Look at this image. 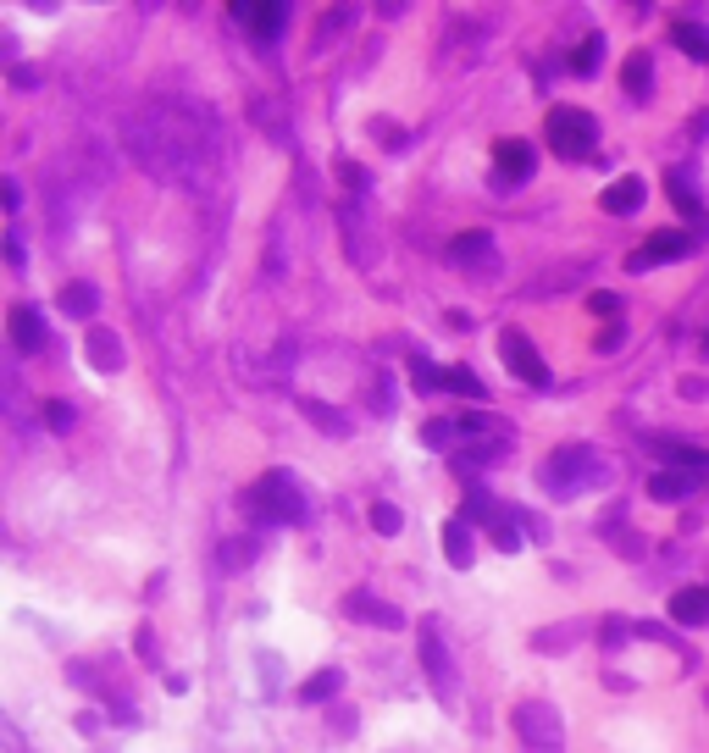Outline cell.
<instances>
[{"instance_id": "25", "label": "cell", "mask_w": 709, "mask_h": 753, "mask_svg": "<svg viewBox=\"0 0 709 753\" xmlns=\"http://www.w3.org/2000/svg\"><path fill=\"white\" fill-rule=\"evenodd\" d=\"M421 443H427V449H444V443H455V421H427Z\"/></svg>"}, {"instance_id": "10", "label": "cell", "mask_w": 709, "mask_h": 753, "mask_svg": "<svg viewBox=\"0 0 709 753\" xmlns=\"http://www.w3.org/2000/svg\"><path fill=\"white\" fill-rule=\"evenodd\" d=\"M671 621L704 626V621H709V587H682V593L671 598Z\"/></svg>"}, {"instance_id": "2", "label": "cell", "mask_w": 709, "mask_h": 753, "mask_svg": "<svg viewBox=\"0 0 709 753\" xmlns=\"http://www.w3.org/2000/svg\"><path fill=\"white\" fill-rule=\"evenodd\" d=\"M255 499H261V510L272 515V521H300V515H305V493L294 488L289 471H266V482H261Z\"/></svg>"}, {"instance_id": "23", "label": "cell", "mask_w": 709, "mask_h": 753, "mask_svg": "<svg viewBox=\"0 0 709 753\" xmlns=\"http://www.w3.org/2000/svg\"><path fill=\"white\" fill-rule=\"evenodd\" d=\"M372 526H377V532H383V538H394L399 526H405V515H399L394 504H372Z\"/></svg>"}, {"instance_id": "1", "label": "cell", "mask_w": 709, "mask_h": 753, "mask_svg": "<svg viewBox=\"0 0 709 753\" xmlns=\"http://www.w3.org/2000/svg\"><path fill=\"white\" fill-rule=\"evenodd\" d=\"M549 150L554 156H565V161H582L599 144V122H593V111H577V106H560V111H549Z\"/></svg>"}, {"instance_id": "18", "label": "cell", "mask_w": 709, "mask_h": 753, "mask_svg": "<svg viewBox=\"0 0 709 753\" xmlns=\"http://www.w3.org/2000/svg\"><path fill=\"white\" fill-rule=\"evenodd\" d=\"M482 250H493V239H488V233H460V239L449 244V261H455V266H471Z\"/></svg>"}, {"instance_id": "4", "label": "cell", "mask_w": 709, "mask_h": 753, "mask_svg": "<svg viewBox=\"0 0 709 753\" xmlns=\"http://www.w3.org/2000/svg\"><path fill=\"white\" fill-rule=\"evenodd\" d=\"M516 726H521V737H527V748L538 742L543 753H560V715H554L549 704H521Z\"/></svg>"}, {"instance_id": "24", "label": "cell", "mask_w": 709, "mask_h": 753, "mask_svg": "<svg viewBox=\"0 0 709 753\" xmlns=\"http://www.w3.org/2000/svg\"><path fill=\"white\" fill-rule=\"evenodd\" d=\"M466 521L493 526V521H499V504H493V499H482V493H471V499H466Z\"/></svg>"}, {"instance_id": "5", "label": "cell", "mask_w": 709, "mask_h": 753, "mask_svg": "<svg viewBox=\"0 0 709 753\" xmlns=\"http://www.w3.org/2000/svg\"><path fill=\"white\" fill-rule=\"evenodd\" d=\"M687 233L682 228H660V233H649V239H643V250L632 255V272H649V266H660V261H682L687 255Z\"/></svg>"}, {"instance_id": "13", "label": "cell", "mask_w": 709, "mask_h": 753, "mask_svg": "<svg viewBox=\"0 0 709 753\" xmlns=\"http://www.w3.org/2000/svg\"><path fill=\"white\" fill-rule=\"evenodd\" d=\"M84 355L95 360V366L117 371V366H122V344H117V333H106V327H95V333L84 338Z\"/></svg>"}, {"instance_id": "19", "label": "cell", "mask_w": 709, "mask_h": 753, "mask_svg": "<svg viewBox=\"0 0 709 753\" xmlns=\"http://www.w3.org/2000/svg\"><path fill=\"white\" fill-rule=\"evenodd\" d=\"M671 39H676V45L687 50V56L709 61V34H704V28H698V23H676V28H671Z\"/></svg>"}, {"instance_id": "26", "label": "cell", "mask_w": 709, "mask_h": 753, "mask_svg": "<svg viewBox=\"0 0 709 753\" xmlns=\"http://www.w3.org/2000/svg\"><path fill=\"white\" fill-rule=\"evenodd\" d=\"M599 34H593V39H582V50H577V56H571V67H577V72H593V67H599Z\"/></svg>"}, {"instance_id": "6", "label": "cell", "mask_w": 709, "mask_h": 753, "mask_svg": "<svg viewBox=\"0 0 709 753\" xmlns=\"http://www.w3.org/2000/svg\"><path fill=\"white\" fill-rule=\"evenodd\" d=\"M493 167H499V178L505 183L532 178V144L527 139H499L493 144Z\"/></svg>"}, {"instance_id": "12", "label": "cell", "mask_w": 709, "mask_h": 753, "mask_svg": "<svg viewBox=\"0 0 709 753\" xmlns=\"http://www.w3.org/2000/svg\"><path fill=\"white\" fill-rule=\"evenodd\" d=\"M698 488V471H660V477L649 482V493L660 504H676V499H687V493Z\"/></svg>"}, {"instance_id": "11", "label": "cell", "mask_w": 709, "mask_h": 753, "mask_svg": "<svg viewBox=\"0 0 709 753\" xmlns=\"http://www.w3.org/2000/svg\"><path fill=\"white\" fill-rule=\"evenodd\" d=\"M344 610L355 615V621H372V626H399V621H405L399 610H383V598H372V593H349Z\"/></svg>"}, {"instance_id": "20", "label": "cell", "mask_w": 709, "mask_h": 753, "mask_svg": "<svg viewBox=\"0 0 709 753\" xmlns=\"http://www.w3.org/2000/svg\"><path fill=\"white\" fill-rule=\"evenodd\" d=\"M338 682H344V676H338V670H322V676H311V682H305V704H327V698L338 693Z\"/></svg>"}, {"instance_id": "16", "label": "cell", "mask_w": 709, "mask_h": 753, "mask_svg": "<svg viewBox=\"0 0 709 753\" xmlns=\"http://www.w3.org/2000/svg\"><path fill=\"white\" fill-rule=\"evenodd\" d=\"M444 549H449V565H471V526L466 521H444Z\"/></svg>"}, {"instance_id": "14", "label": "cell", "mask_w": 709, "mask_h": 753, "mask_svg": "<svg viewBox=\"0 0 709 753\" xmlns=\"http://www.w3.org/2000/svg\"><path fill=\"white\" fill-rule=\"evenodd\" d=\"M421 654H427L433 682L444 687V682H449V659H444V643H438V621H421Z\"/></svg>"}, {"instance_id": "28", "label": "cell", "mask_w": 709, "mask_h": 753, "mask_svg": "<svg viewBox=\"0 0 709 753\" xmlns=\"http://www.w3.org/2000/svg\"><path fill=\"white\" fill-rule=\"evenodd\" d=\"M45 416L56 421V427H67V421H73V410H67V405H45Z\"/></svg>"}, {"instance_id": "3", "label": "cell", "mask_w": 709, "mask_h": 753, "mask_svg": "<svg viewBox=\"0 0 709 753\" xmlns=\"http://www.w3.org/2000/svg\"><path fill=\"white\" fill-rule=\"evenodd\" d=\"M499 349H505V366L516 371L527 388H549V366H543V355L527 344V333H516V327H510V333L499 338Z\"/></svg>"}, {"instance_id": "21", "label": "cell", "mask_w": 709, "mask_h": 753, "mask_svg": "<svg viewBox=\"0 0 709 753\" xmlns=\"http://www.w3.org/2000/svg\"><path fill=\"white\" fill-rule=\"evenodd\" d=\"M621 78H626V89H632V95L643 100V95H649V56H632V61H626Z\"/></svg>"}, {"instance_id": "17", "label": "cell", "mask_w": 709, "mask_h": 753, "mask_svg": "<svg viewBox=\"0 0 709 753\" xmlns=\"http://www.w3.org/2000/svg\"><path fill=\"white\" fill-rule=\"evenodd\" d=\"M438 388H449V394H460V399H482V383L471 377L466 366H449V371H438Z\"/></svg>"}, {"instance_id": "8", "label": "cell", "mask_w": 709, "mask_h": 753, "mask_svg": "<svg viewBox=\"0 0 709 753\" xmlns=\"http://www.w3.org/2000/svg\"><path fill=\"white\" fill-rule=\"evenodd\" d=\"M233 12V23H250V34L255 39H277V28H283V6H228Z\"/></svg>"}, {"instance_id": "27", "label": "cell", "mask_w": 709, "mask_h": 753, "mask_svg": "<svg viewBox=\"0 0 709 753\" xmlns=\"http://www.w3.org/2000/svg\"><path fill=\"white\" fill-rule=\"evenodd\" d=\"M488 532H493V543H499V549H516V543H521V538H516V526H510V521H493Z\"/></svg>"}, {"instance_id": "22", "label": "cell", "mask_w": 709, "mask_h": 753, "mask_svg": "<svg viewBox=\"0 0 709 753\" xmlns=\"http://www.w3.org/2000/svg\"><path fill=\"white\" fill-rule=\"evenodd\" d=\"M665 189L676 194V205H682L687 216L698 211V194H693V178H687V172H671V178H665Z\"/></svg>"}, {"instance_id": "7", "label": "cell", "mask_w": 709, "mask_h": 753, "mask_svg": "<svg viewBox=\"0 0 709 753\" xmlns=\"http://www.w3.org/2000/svg\"><path fill=\"white\" fill-rule=\"evenodd\" d=\"M6 327H12V344L23 349V355H34V349L45 344V316H39L34 305H12V316H6Z\"/></svg>"}, {"instance_id": "9", "label": "cell", "mask_w": 709, "mask_h": 753, "mask_svg": "<svg viewBox=\"0 0 709 753\" xmlns=\"http://www.w3.org/2000/svg\"><path fill=\"white\" fill-rule=\"evenodd\" d=\"M599 205H604L610 216H632L637 205H643V178H632V172H626V178H615L610 189H604Z\"/></svg>"}, {"instance_id": "15", "label": "cell", "mask_w": 709, "mask_h": 753, "mask_svg": "<svg viewBox=\"0 0 709 753\" xmlns=\"http://www.w3.org/2000/svg\"><path fill=\"white\" fill-rule=\"evenodd\" d=\"M95 305H100V294H95L89 283H67V288H61V311L78 316V322H84V316H95Z\"/></svg>"}]
</instances>
